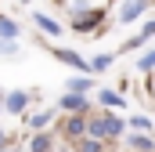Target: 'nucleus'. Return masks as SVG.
Returning a JSON list of instances; mask_svg holds the SVG:
<instances>
[{
  "mask_svg": "<svg viewBox=\"0 0 155 152\" xmlns=\"http://www.w3.org/2000/svg\"><path fill=\"white\" fill-rule=\"evenodd\" d=\"M119 130H123V123H119V119H108V116L90 123V134H94V138H116Z\"/></svg>",
  "mask_w": 155,
  "mask_h": 152,
  "instance_id": "1",
  "label": "nucleus"
},
{
  "mask_svg": "<svg viewBox=\"0 0 155 152\" xmlns=\"http://www.w3.org/2000/svg\"><path fill=\"white\" fill-rule=\"evenodd\" d=\"M36 26L47 33V36H58V33H61V26H58L54 18H47V15H36Z\"/></svg>",
  "mask_w": 155,
  "mask_h": 152,
  "instance_id": "2",
  "label": "nucleus"
},
{
  "mask_svg": "<svg viewBox=\"0 0 155 152\" xmlns=\"http://www.w3.org/2000/svg\"><path fill=\"white\" fill-rule=\"evenodd\" d=\"M144 4H148V0H134V4H126V7H123V22H134V18L144 11Z\"/></svg>",
  "mask_w": 155,
  "mask_h": 152,
  "instance_id": "3",
  "label": "nucleus"
},
{
  "mask_svg": "<svg viewBox=\"0 0 155 152\" xmlns=\"http://www.w3.org/2000/svg\"><path fill=\"white\" fill-rule=\"evenodd\" d=\"M25 102H29V98H25L22 91H15V94H7V109H11V112H22V109H25Z\"/></svg>",
  "mask_w": 155,
  "mask_h": 152,
  "instance_id": "4",
  "label": "nucleus"
},
{
  "mask_svg": "<svg viewBox=\"0 0 155 152\" xmlns=\"http://www.w3.org/2000/svg\"><path fill=\"white\" fill-rule=\"evenodd\" d=\"M83 105H87V102H83V98H79L76 91H72V94H65V98H61V109H72V112H79V109H83Z\"/></svg>",
  "mask_w": 155,
  "mask_h": 152,
  "instance_id": "5",
  "label": "nucleus"
},
{
  "mask_svg": "<svg viewBox=\"0 0 155 152\" xmlns=\"http://www.w3.org/2000/svg\"><path fill=\"white\" fill-rule=\"evenodd\" d=\"M0 36H18V26H15V22H11V18H4V15H0Z\"/></svg>",
  "mask_w": 155,
  "mask_h": 152,
  "instance_id": "6",
  "label": "nucleus"
},
{
  "mask_svg": "<svg viewBox=\"0 0 155 152\" xmlns=\"http://www.w3.org/2000/svg\"><path fill=\"white\" fill-rule=\"evenodd\" d=\"M69 87H72L76 94H83V91H90V80H87V76H76V80H69Z\"/></svg>",
  "mask_w": 155,
  "mask_h": 152,
  "instance_id": "7",
  "label": "nucleus"
},
{
  "mask_svg": "<svg viewBox=\"0 0 155 152\" xmlns=\"http://www.w3.org/2000/svg\"><path fill=\"white\" fill-rule=\"evenodd\" d=\"M54 54H58L61 62H69V65H79V69H83V62H79V58L72 54V51H54Z\"/></svg>",
  "mask_w": 155,
  "mask_h": 152,
  "instance_id": "8",
  "label": "nucleus"
},
{
  "mask_svg": "<svg viewBox=\"0 0 155 152\" xmlns=\"http://www.w3.org/2000/svg\"><path fill=\"white\" fill-rule=\"evenodd\" d=\"M130 145H137V149H152L155 141H152V138H144V134H137V138H130Z\"/></svg>",
  "mask_w": 155,
  "mask_h": 152,
  "instance_id": "9",
  "label": "nucleus"
},
{
  "mask_svg": "<svg viewBox=\"0 0 155 152\" xmlns=\"http://www.w3.org/2000/svg\"><path fill=\"white\" fill-rule=\"evenodd\" d=\"M108 65H112V54H101V58H94V69H97V73H101V69H108Z\"/></svg>",
  "mask_w": 155,
  "mask_h": 152,
  "instance_id": "10",
  "label": "nucleus"
},
{
  "mask_svg": "<svg viewBox=\"0 0 155 152\" xmlns=\"http://www.w3.org/2000/svg\"><path fill=\"white\" fill-rule=\"evenodd\" d=\"M47 119H51V112H40V116H33V127H36V130H40V127H47Z\"/></svg>",
  "mask_w": 155,
  "mask_h": 152,
  "instance_id": "11",
  "label": "nucleus"
},
{
  "mask_svg": "<svg viewBox=\"0 0 155 152\" xmlns=\"http://www.w3.org/2000/svg\"><path fill=\"white\" fill-rule=\"evenodd\" d=\"M51 149V141H47V138H36V141H33V152H47Z\"/></svg>",
  "mask_w": 155,
  "mask_h": 152,
  "instance_id": "12",
  "label": "nucleus"
},
{
  "mask_svg": "<svg viewBox=\"0 0 155 152\" xmlns=\"http://www.w3.org/2000/svg\"><path fill=\"white\" fill-rule=\"evenodd\" d=\"M152 65H155V51H148V54L141 58V69H152Z\"/></svg>",
  "mask_w": 155,
  "mask_h": 152,
  "instance_id": "13",
  "label": "nucleus"
},
{
  "mask_svg": "<svg viewBox=\"0 0 155 152\" xmlns=\"http://www.w3.org/2000/svg\"><path fill=\"white\" fill-rule=\"evenodd\" d=\"M83 152H97V145H94V141H87V145H83Z\"/></svg>",
  "mask_w": 155,
  "mask_h": 152,
  "instance_id": "14",
  "label": "nucleus"
}]
</instances>
